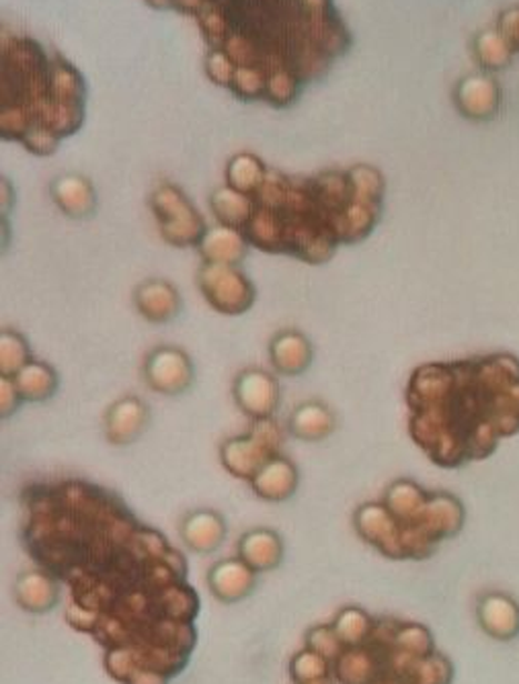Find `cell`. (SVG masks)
Segmentation results:
<instances>
[{
  "mask_svg": "<svg viewBox=\"0 0 519 684\" xmlns=\"http://www.w3.org/2000/svg\"><path fill=\"white\" fill-rule=\"evenodd\" d=\"M21 543L67 589L64 617L120 684H171L198 645L200 594L186 555L111 487L79 475L29 482Z\"/></svg>",
  "mask_w": 519,
  "mask_h": 684,
  "instance_id": "cell-1",
  "label": "cell"
},
{
  "mask_svg": "<svg viewBox=\"0 0 519 684\" xmlns=\"http://www.w3.org/2000/svg\"><path fill=\"white\" fill-rule=\"evenodd\" d=\"M144 2L198 26L206 77L244 103L292 107L353 48V33L335 0Z\"/></svg>",
  "mask_w": 519,
  "mask_h": 684,
  "instance_id": "cell-2",
  "label": "cell"
},
{
  "mask_svg": "<svg viewBox=\"0 0 519 684\" xmlns=\"http://www.w3.org/2000/svg\"><path fill=\"white\" fill-rule=\"evenodd\" d=\"M251 198L242 237L254 251L320 266L343 247L372 237L387 205V177L356 162L343 169L290 174L271 169Z\"/></svg>",
  "mask_w": 519,
  "mask_h": 684,
  "instance_id": "cell-3",
  "label": "cell"
},
{
  "mask_svg": "<svg viewBox=\"0 0 519 684\" xmlns=\"http://www.w3.org/2000/svg\"><path fill=\"white\" fill-rule=\"evenodd\" d=\"M405 404L409 436L436 467L489 460L519 434V359L499 351L423 363L409 375Z\"/></svg>",
  "mask_w": 519,
  "mask_h": 684,
  "instance_id": "cell-4",
  "label": "cell"
},
{
  "mask_svg": "<svg viewBox=\"0 0 519 684\" xmlns=\"http://www.w3.org/2000/svg\"><path fill=\"white\" fill-rule=\"evenodd\" d=\"M87 80L60 52L29 36L2 31L0 138L48 159L87 119Z\"/></svg>",
  "mask_w": 519,
  "mask_h": 684,
  "instance_id": "cell-5",
  "label": "cell"
},
{
  "mask_svg": "<svg viewBox=\"0 0 519 684\" xmlns=\"http://www.w3.org/2000/svg\"><path fill=\"white\" fill-rule=\"evenodd\" d=\"M353 531L388 560H427L467 523V509L452 492L429 490L413 477L392 480L380 501L353 511Z\"/></svg>",
  "mask_w": 519,
  "mask_h": 684,
  "instance_id": "cell-6",
  "label": "cell"
},
{
  "mask_svg": "<svg viewBox=\"0 0 519 684\" xmlns=\"http://www.w3.org/2000/svg\"><path fill=\"white\" fill-rule=\"evenodd\" d=\"M337 684H452L453 666L438 652L426 625L395 617H373L366 642L331 662Z\"/></svg>",
  "mask_w": 519,
  "mask_h": 684,
  "instance_id": "cell-7",
  "label": "cell"
},
{
  "mask_svg": "<svg viewBox=\"0 0 519 684\" xmlns=\"http://www.w3.org/2000/svg\"><path fill=\"white\" fill-rule=\"evenodd\" d=\"M288 431L276 419L251 421L242 434L228 436L218 447V460L228 474L242 482H253L267 463L283 453Z\"/></svg>",
  "mask_w": 519,
  "mask_h": 684,
  "instance_id": "cell-8",
  "label": "cell"
},
{
  "mask_svg": "<svg viewBox=\"0 0 519 684\" xmlns=\"http://www.w3.org/2000/svg\"><path fill=\"white\" fill-rule=\"evenodd\" d=\"M148 210L152 213L159 234L173 249H198L208 232L206 218L179 184L160 181L148 195Z\"/></svg>",
  "mask_w": 519,
  "mask_h": 684,
  "instance_id": "cell-9",
  "label": "cell"
},
{
  "mask_svg": "<svg viewBox=\"0 0 519 684\" xmlns=\"http://www.w3.org/2000/svg\"><path fill=\"white\" fill-rule=\"evenodd\" d=\"M196 281L201 298L222 316H242L257 302L253 281L234 264L201 263Z\"/></svg>",
  "mask_w": 519,
  "mask_h": 684,
  "instance_id": "cell-10",
  "label": "cell"
},
{
  "mask_svg": "<svg viewBox=\"0 0 519 684\" xmlns=\"http://www.w3.org/2000/svg\"><path fill=\"white\" fill-rule=\"evenodd\" d=\"M142 380L164 398L187 394L196 382V365L183 346L157 344L142 361Z\"/></svg>",
  "mask_w": 519,
  "mask_h": 684,
  "instance_id": "cell-11",
  "label": "cell"
},
{
  "mask_svg": "<svg viewBox=\"0 0 519 684\" xmlns=\"http://www.w3.org/2000/svg\"><path fill=\"white\" fill-rule=\"evenodd\" d=\"M232 400L249 421L273 419L281 404L280 380L263 368H244L232 380Z\"/></svg>",
  "mask_w": 519,
  "mask_h": 684,
  "instance_id": "cell-12",
  "label": "cell"
},
{
  "mask_svg": "<svg viewBox=\"0 0 519 684\" xmlns=\"http://www.w3.org/2000/svg\"><path fill=\"white\" fill-rule=\"evenodd\" d=\"M150 406L140 395L126 394L109 404L103 414V436L113 447H130L150 426Z\"/></svg>",
  "mask_w": 519,
  "mask_h": 684,
  "instance_id": "cell-13",
  "label": "cell"
},
{
  "mask_svg": "<svg viewBox=\"0 0 519 684\" xmlns=\"http://www.w3.org/2000/svg\"><path fill=\"white\" fill-rule=\"evenodd\" d=\"M132 303L136 312L147 320L148 324H169L183 310V298L179 288L169 279L148 276L140 281L132 291Z\"/></svg>",
  "mask_w": 519,
  "mask_h": 684,
  "instance_id": "cell-14",
  "label": "cell"
},
{
  "mask_svg": "<svg viewBox=\"0 0 519 684\" xmlns=\"http://www.w3.org/2000/svg\"><path fill=\"white\" fill-rule=\"evenodd\" d=\"M453 107L470 121H491L501 111V87L487 72L460 80L453 89Z\"/></svg>",
  "mask_w": 519,
  "mask_h": 684,
  "instance_id": "cell-15",
  "label": "cell"
},
{
  "mask_svg": "<svg viewBox=\"0 0 519 684\" xmlns=\"http://www.w3.org/2000/svg\"><path fill=\"white\" fill-rule=\"evenodd\" d=\"M208 589L213 598L222 605H234L244 598H249L257 589V572L249 564H244L237 557L218 560L208 570Z\"/></svg>",
  "mask_w": 519,
  "mask_h": 684,
  "instance_id": "cell-16",
  "label": "cell"
},
{
  "mask_svg": "<svg viewBox=\"0 0 519 684\" xmlns=\"http://www.w3.org/2000/svg\"><path fill=\"white\" fill-rule=\"evenodd\" d=\"M179 537L189 552L198 555L216 553L228 537V523L224 514L201 506L193 509L179 523Z\"/></svg>",
  "mask_w": 519,
  "mask_h": 684,
  "instance_id": "cell-17",
  "label": "cell"
},
{
  "mask_svg": "<svg viewBox=\"0 0 519 684\" xmlns=\"http://www.w3.org/2000/svg\"><path fill=\"white\" fill-rule=\"evenodd\" d=\"M267 356L276 373L283 378H300L315 361V346L302 330L281 329L271 336Z\"/></svg>",
  "mask_w": 519,
  "mask_h": 684,
  "instance_id": "cell-18",
  "label": "cell"
},
{
  "mask_svg": "<svg viewBox=\"0 0 519 684\" xmlns=\"http://www.w3.org/2000/svg\"><path fill=\"white\" fill-rule=\"evenodd\" d=\"M50 199L62 215L70 220H89L97 211V189L79 172H64L53 177L50 183Z\"/></svg>",
  "mask_w": 519,
  "mask_h": 684,
  "instance_id": "cell-19",
  "label": "cell"
},
{
  "mask_svg": "<svg viewBox=\"0 0 519 684\" xmlns=\"http://www.w3.org/2000/svg\"><path fill=\"white\" fill-rule=\"evenodd\" d=\"M477 621L491 640L511 642L519 635V603L511 594L487 591L479 596Z\"/></svg>",
  "mask_w": 519,
  "mask_h": 684,
  "instance_id": "cell-20",
  "label": "cell"
},
{
  "mask_svg": "<svg viewBox=\"0 0 519 684\" xmlns=\"http://www.w3.org/2000/svg\"><path fill=\"white\" fill-rule=\"evenodd\" d=\"M14 603L31 615H46L60 605L62 589L50 572L33 567L21 572L13 584Z\"/></svg>",
  "mask_w": 519,
  "mask_h": 684,
  "instance_id": "cell-21",
  "label": "cell"
},
{
  "mask_svg": "<svg viewBox=\"0 0 519 684\" xmlns=\"http://www.w3.org/2000/svg\"><path fill=\"white\" fill-rule=\"evenodd\" d=\"M237 552L244 564L253 567L257 574H263L281 566L286 545L276 529L254 526L240 535Z\"/></svg>",
  "mask_w": 519,
  "mask_h": 684,
  "instance_id": "cell-22",
  "label": "cell"
},
{
  "mask_svg": "<svg viewBox=\"0 0 519 684\" xmlns=\"http://www.w3.org/2000/svg\"><path fill=\"white\" fill-rule=\"evenodd\" d=\"M339 422L335 410L322 400L300 402L288 416L286 431L293 439L305 443H320L333 436Z\"/></svg>",
  "mask_w": 519,
  "mask_h": 684,
  "instance_id": "cell-23",
  "label": "cell"
},
{
  "mask_svg": "<svg viewBox=\"0 0 519 684\" xmlns=\"http://www.w3.org/2000/svg\"><path fill=\"white\" fill-rule=\"evenodd\" d=\"M300 486V470L288 455H278L254 475L251 490L259 501L281 504L292 499Z\"/></svg>",
  "mask_w": 519,
  "mask_h": 684,
  "instance_id": "cell-24",
  "label": "cell"
},
{
  "mask_svg": "<svg viewBox=\"0 0 519 684\" xmlns=\"http://www.w3.org/2000/svg\"><path fill=\"white\" fill-rule=\"evenodd\" d=\"M196 251L201 256V263L240 266L242 261L249 256L251 244L239 230L216 224L213 228H208V232L201 238Z\"/></svg>",
  "mask_w": 519,
  "mask_h": 684,
  "instance_id": "cell-25",
  "label": "cell"
},
{
  "mask_svg": "<svg viewBox=\"0 0 519 684\" xmlns=\"http://www.w3.org/2000/svg\"><path fill=\"white\" fill-rule=\"evenodd\" d=\"M26 404H41L52 400L60 388V375L48 361L31 359L26 368L13 375Z\"/></svg>",
  "mask_w": 519,
  "mask_h": 684,
  "instance_id": "cell-26",
  "label": "cell"
},
{
  "mask_svg": "<svg viewBox=\"0 0 519 684\" xmlns=\"http://www.w3.org/2000/svg\"><path fill=\"white\" fill-rule=\"evenodd\" d=\"M267 172L269 167L261 157H257L253 152H239L228 159L224 181L230 189L239 191L242 195H253L266 181Z\"/></svg>",
  "mask_w": 519,
  "mask_h": 684,
  "instance_id": "cell-27",
  "label": "cell"
},
{
  "mask_svg": "<svg viewBox=\"0 0 519 684\" xmlns=\"http://www.w3.org/2000/svg\"><path fill=\"white\" fill-rule=\"evenodd\" d=\"M210 211H212L213 220L220 225L234 228L242 232V228L249 224L251 218V198L242 195L239 191L230 189L228 184H222L218 189H213L210 195Z\"/></svg>",
  "mask_w": 519,
  "mask_h": 684,
  "instance_id": "cell-28",
  "label": "cell"
},
{
  "mask_svg": "<svg viewBox=\"0 0 519 684\" xmlns=\"http://www.w3.org/2000/svg\"><path fill=\"white\" fill-rule=\"evenodd\" d=\"M373 617L366 613L361 606L347 605L337 613V617L331 621L337 640L343 647L360 645L366 642V637L372 632Z\"/></svg>",
  "mask_w": 519,
  "mask_h": 684,
  "instance_id": "cell-29",
  "label": "cell"
},
{
  "mask_svg": "<svg viewBox=\"0 0 519 684\" xmlns=\"http://www.w3.org/2000/svg\"><path fill=\"white\" fill-rule=\"evenodd\" d=\"M472 53H475V60L479 62V67L482 68V72L503 70L516 58L513 53L509 52L506 41L499 38V33L495 29L482 31V33L475 38V41H472Z\"/></svg>",
  "mask_w": 519,
  "mask_h": 684,
  "instance_id": "cell-30",
  "label": "cell"
},
{
  "mask_svg": "<svg viewBox=\"0 0 519 684\" xmlns=\"http://www.w3.org/2000/svg\"><path fill=\"white\" fill-rule=\"evenodd\" d=\"M33 359L31 346L19 330H0V375H17Z\"/></svg>",
  "mask_w": 519,
  "mask_h": 684,
  "instance_id": "cell-31",
  "label": "cell"
},
{
  "mask_svg": "<svg viewBox=\"0 0 519 684\" xmlns=\"http://www.w3.org/2000/svg\"><path fill=\"white\" fill-rule=\"evenodd\" d=\"M290 676L293 684L315 683V681H327L331 678V664L329 660L322 658L315 650L305 647L293 654L290 660Z\"/></svg>",
  "mask_w": 519,
  "mask_h": 684,
  "instance_id": "cell-32",
  "label": "cell"
},
{
  "mask_svg": "<svg viewBox=\"0 0 519 684\" xmlns=\"http://www.w3.org/2000/svg\"><path fill=\"white\" fill-rule=\"evenodd\" d=\"M305 647L315 650L317 654L329 660V664H331L343 645L337 640L331 623H327V625H315V627L308 630L307 635H305Z\"/></svg>",
  "mask_w": 519,
  "mask_h": 684,
  "instance_id": "cell-33",
  "label": "cell"
},
{
  "mask_svg": "<svg viewBox=\"0 0 519 684\" xmlns=\"http://www.w3.org/2000/svg\"><path fill=\"white\" fill-rule=\"evenodd\" d=\"M23 398L17 388L13 375H0V419L9 421L21 409Z\"/></svg>",
  "mask_w": 519,
  "mask_h": 684,
  "instance_id": "cell-34",
  "label": "cell"
},
{
  "mask_svg": "<svg viewBox=\"0 0 519 684\" xmlns=\"http://www.w3.org/2000/svg\"><path fill=\"white\" fill-rule=\"evenodd\" d=\"M495 31L499 33V38L506 41L509 52L519 53V7L509 9L506 13L499 14Z\"/></svg>",
  "mask_w": 519,
  "mask_h": 684,
  "instance_id": "cell-35",
  "label": "cell"
},
{
  "mask_svg": "<svg viewBox=\"0 0 519 684\" xmlns=\"http://www.w3.org/2000/svg\"><path fill=\"white\" fill-rule=\"evenodd\" d=\"M307 684H333V683H331V678H327V681H315V683H307Z\"/></svg>",
  "mask_w": 519,
  "mask_h": 684,
  "instance_id": "cell-36",
  "label": "cell"
}]
</instances>
